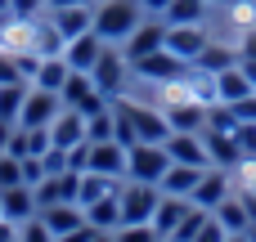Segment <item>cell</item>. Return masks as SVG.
<instances>
[{"label": "cell", "mask_w": 256, "mask_h": 242, "mask_svg": "<svg viewBox=\"0 0 256 242\" xmlns=\"http://www.w3.org/2000/svg\"><path fill=\"white\" fill-rule=\"evenodd\" d=\"M144 18H148V13H144L140 0H94V31H99V40H108V45H122Z\"/></svg>", "instance_id": "6da1fadb"}, {"label": "cell", "mask_w": 256, "mask_h": 242, "mask_svg": "<svg viewBox=\"0 0 256 242\" xmlns=\"http://www.w3.org/2000/svg\"><path fill=\"white\" fill-rule=\"evenodd\" d=\"M112 108L135 126V144L144 139V144H166L171 139V121H166V112L162 108H144V103H130V99H112Z\"/></svg>", "instance_id": "7a4b0ae2"}, {"label": "cell", "mask_w": 256, "mask_h": 242, "mask_svg": "<svg viewBox=\"0 0 256 242\" xmlns=\"http://www.w3.org/2000/svg\"><path fill=\"white\" fill-rule=\"evenodd\" d=\"M90 81H94V85H99V94H108V99L126 94L130 58L122 54V45H104V54H99V58H94V67H90Z\"/></svg>", "instance_id": "3957f363"}, {"label": "cell", "mask_w": 256, "mask_h": 242, "mask_svg": "<svg viewBox=\"0 0 256 242\" xmlns=\"http://www.w3.org/2000/svg\"><path fill=\"white\" fill-rule=\"evenodd\" d=\"M171 166V153L166 144H130L126 148V180H140V184H158Z\"/></svg>", "instance_id": "277c9868"}, {"label": "cell", "mask_w": 256, "mask_h": 242, "mask_svg": "<svg viewBox=\"0 0 256 242\" xmlns=\"http://www.w3.org/2000/svg\"><path fill=\"white\" fill-rule=\"evenodd\" d=\"M158 198L162 189L158 184H140V180H122V225H153V211H158Z\"/></svg>", "instance_id": "5b68a950"}, {"label": "cell", "mask_w": 256, "mask_h": 242, "mask_svg": "<svg viewBox=\"0 0 256 242\" xmlns=\"http://www.w3.org/2000/svg\"><path fill=\"white\" fill-rule=\"evenodd\" d=\"M58 99H63V108H76L81 117H94V112H104V108L112 103L108 94H99V85L90 81V72H68Z\"/></svg>", "instance_id": "8992f818"}, {"label": "cell", "mask_w": 256, "mask_h": 242, "mask_svg": "<svg viewBox=\"0 0 256 242\" xmlns=\"http://www.w3.org/2000/svg\"><path fill=\"white\" fill-rule=\"evenodd\" d=\"M184 67H189V63H180V58H176V54H171L166 45L130 63V72H135L140 81H148V85H171L176 76H184Z\"/></svg>", "instance_id": "52a82bcc"}, {"label": "cell", "mask_w": 256, "mask_h": 242, "mask_svg": "<svg viewBox=\"0 0 256 242\" xmlns=\"http://www.w3.org/2000/svg\"><path fill=\"white\" fill-rule=\"evenodd\" d=\"M166 45V18L162 13H148L126 40H122V54L135 63V58H144V54H153V49H162Z\"/></svg>", "instance_id": "ba28073f"}, {"label": "cell", "mask_w": 256, "mask_h": 242, "mask_svg": "<svg viewBox=\"0 0 256 242\" xmlns=\"http://www.w3.org/2000/svg\"><path fill=\"white\" fill-rule=\"evenodd\" d=\"M207 22H180V27H166V49L180 58V63H194L202 49H207Z\"/></svg>", "instance_id": "9c48e42d"}, {"label": "cell", "mask_w": 256, "mask_h": 242, "mask_svg": "<svg viewBox=\"0 0 256 242\" xmlns=\"http://www.w3.org/2000/svg\"><path fill=\"white\" fill-rule=\"evenodd\" d=\"M230 193H234V175H230V171H220V166H207V171H202V180H198V189L189 193V202H194V207H202V211H216Z\"/></svg>", "instance_id": "30bf717a"}, {"label": "cell", "mask_w": 256, "mask_h": 242, "mask_svg": "<svg viewBox=\"0 0 256 242\" xmlns=\"http://www.w3.org/2000/svg\"><path fill=\"white\" fill-rule=\"evenodd\" d=\"M202 144H207V157H212V166H220V171H238L248 157H243V148H238V139H234V130H202Z\"/></svg>", "instance_id": "8fae6325"}, {"label": "cell", "mask_w": 256, "mask_h": 242, "mask_svg": "<svg viewBox=\"0 0 256 242\" xmlns=\"http://www.w3.org/2000/svg\"><path fill=\"white\" fill-rule=\"evenodd\" d=\"M207 108H212V103H198V99H189V94H171L162 112H166L171 130H207Z\"/></svg>", "instance_id": "7c38bea8"}, {"label": "cell", "mask_w": 256, "mask_h": 242, "mask_svg": "<svg viewBox=\"0 0 256 242\" xmlns=\"http://www.w3.org/2000/svg\"><path fill=\"white\" fill-rule=\"evenodd\" d=\"M104 45H108V40H99V31L90 27V31H81V36H72V40L63 45V63H68L72 72H90L94 58L104 54Z\"/></svg>", "instance_id": "4fadbf2b"}, {"label": "cell", "mask_w": 256, "mask_h": 242, "mask_svg": "<svg viewBox=\"0 0 256 242\" xmlns=\"http://www.w3.org/2000/svg\"><path fill=\"white\" fill-rule=\"evenodd\" d=\"M63 112V99L54 94V90H27V103H22V117H18V126H50L54 117Z\"/></svg>", "instance_id": "5bb4252c"}, {"label": "cell", "mask_w": 256, "mask_h": 242, "mask_svg": "<svg viewBox=\"0 0 256 242\" xmlns=\"http://www.w3.org/2000/svg\"><path fill=\"white\" fill-rule=\"evenodd\" d=\"M166 153H171V162H184V166H212L207 144H202V130H171Z\"/></svg>", "instance_id": "9a60e30c"}, {"label": "cell", "mask_w": 256, "mask_h": 242, "mask_svg": "<svg viewBox=\"0 0 256 242\" xmlns=\"http://www.w3.org/2000/svg\"><path fill=\"white\" fill-rule=\"evenodd\" d=\"M86 171L126 180V144H117V139H99V144H90V166H86Z\"/></svg>", "instance_id": "2e32d148"}, {"label": "cell", "mask_w": 256, "mask_h": 242, "mask_svg": "<svg viewBox=\"0 0 256 242\" xmlns=\"http://www.w3.org/2000/svg\"><path fill=\"white\" fill-rule=\"evenodd\" d=\"M40 207H36V189L32 184H14V189H0V216L4 220H14V225H22V220H32Z\"/></svg>", "instance_id": "e0dca14e"}, {"label": "cell", "mask_w": 256, "mask_h": 242, "mask_svg": "<svg viewBox=\"0 0 256 242\" xmlns=\"http://www.w3.org/2000/svg\"><path fill=\"white\" fill-rule=\"evenodd\" d=\"M50 22L58 27L63 40H72V36H81V31L94 27V4H63V9H50Z\"/></svg>", "instance_id": "ac0fdd59"}, {"label": "cell", "mask_w": 256, "mask_h": 242, "mask_svg": "<svg viewBox=\"0 0 256 242\" xmlns=\"http://www.w3.org/2000/svg\"><path fill=\"white\" fill-rule=\"evenodd\" d=\"M50 144H54V148H76V144H86V117H81L76 108H63V112L50 121Z\"/></svg>", "instance_id": "d6986e66"}, {"label": "cell", "mask_w": 256, "mask_h": 242, "mask_svg": "<svg viewBox=\"0 0 256 242\" xmlns=\"http://www.w3.org/2000/svg\"><path fill=\"white\" fill-rule=\"evenodd\" d=\"M36 216L45 220V229H50L54 238H63V234H72V229L86 225V211H81L76 202H54V207H40Z\"/></svg>", "instance_id": "ffe728a7"}, {"label": "cell", "mask_w": 256, "mask_h": 242, "mask_svg": "<svg viewBox=\"0 0 256 242\" xmlns=\"http://www.w3.org/2000/svg\"><path fill=\"white\" fill-rule=\"evenodd\" d=\"M202 171H207V166H184V162H171V166H166V175L158 180V189H162V193H171V198H189V193L198 189Z\"/></svg>", "instance_id": "44dd1931"}, {"label": "cell", "mask_w": 256, "mask_h": 242, "mask_svg": "<svg viewBox=\"0 0 256 242\" xmlns=\"http://www.w3.org/2000/svg\"><path fill=\"white\" fill-rule=\"evenodd\" d=\"M248 94H252V81H248L243 63L216 72V99H220V103H238V99H248Z\"/></svg>", "instance_id": "7402d4cb"}, {"label": "cell", "mask_w": 256, "mask_h": 242, "mask_svg": "<svg viewBox=\"0 0 256 242\" xmlns=\"http://www.w3.org/2000/svg\"><path fill=\"white\" fill-rule=\"evenodd\" d=\"M112 193H122V180H117V175L81 171V189H76V202H81V207H90V202H99V198H112Z\"/></svg>", "instance_id": "603a6c76"}, {"label": "cell", "mask_w": 256, "mask_h": 242, "mask_svg": "<svg viewBox=\"0 0 256 242\" xmlns=\"http://www.w3.org/2000/svg\"><path fill=\"white\" fill-rule=\"evenodd\" d=\"M189 207H194L189 198H171V193H162V198H158V211H153V229H158L162 238H171V234H176V225L184 220V211H189Z\"/></svg>", "instance_id": "cb8c5ba5"}, {"label": "cell", "mask_w": 256, "mask_h": 242, "mask_svg": "<svg viewBox=\"0 0 256 242\" xmlns=\"http://www.w3.org/2000/svg\"><path fill=\"white\" fill-rule=\"evenodd\" d=\"M86 211V225H94V229H104V234H112L117 225H122V202H117V193L112 198H99V202H90V207H81Z\"/></svg>", "instance_id": "d4e9b609"}, {"label": "cell", "mask_w": 256, "mask_h": 242, "mask_svg": "<svg viewBox=\"0 0 256 242\" xmlns=\"http://www.w3.org/2000/svg\"><path fill=\"white\" fill-rule=\"evenodd\" d=\"M68 63H63V54H50V58H40V67H36V76H32V85L36 90H63V81H68Z\"/></svg>", "instance_id": "484cf974"}, {"label": "cell", "mask_w": 256, "mask_h": 242, "mask_svg": "<svg viewBox=\"0 0 256 242\" xmlns=\"http://www.w3.org/2000/svg\"><path fill=\"white\" fill-rule=\"evenodd\" d=\"M207 13H212L207 0H171V4L162 9L166 27H180V22H207Z\"/></svg>", "instance_id": "4316f807"}, {"label": "cell", "mask_w": 256, "mask_h": 242, "mask_svg": "<svg viewBox=\"0 0 256 242\" xmlns=\"http://www.w3.org/2000/svg\"><path fill=\"white\" fill-rule=\"evenodd\" d=\"M202 72H225V67H234L238 63V45H220V40H207V49L194 58Z\"/></svg>", "instance_id": "83f0119b"}, {"label": "cell", "mask_w": 256, "mask_h": 242, "mask_svg": "<svg viewBox=\"0 0 256 242\" xmlns=\"http://www.w3.org/2000/svg\"><path fill=\"white\" fill-rule=\"evenodd\" d=\"M212 216H216L230 234H248V225H252V216H248V207H243V198H238V193H230V198H225Z\"/></svg>", "instance_id": "f1b7e54d"}, {"label": "cell", "mask_w": 256, "mask_h": 242, "mask_svg": "<svg viewBox=\"0 0 256 242\" xmlns=\"http://www.w3.org/2000/svg\"><path fill=\"white\" fill-rule=\"evenodd\" d=\"M27 81H9V85H0V121H14L18 126V117H22V103H27Z\"/></svg>", "instance_id": "f546056e"}, {"label": "cell", "mask_w": 256, "mask_h": 242, "mask_svg": "<svg viewBox=\"0 0 256 242\" xmlns=\"http://www.w3.org/2000/svg\"><path fill=\"white\" fill-rule=\"evenodd\" d=\"M207 216H212V211H202V207H189V211H184V220L176 225L171 242H194V238H198V229L207 225Z\"/></svg>", "instance_id": "4dcf8cb0"}, {"label": "cell", "mask_w": 256, "mask_h": 242, "mask_svg": "<svg viewBox=\"0 0 256 242\" xmlns=\"http://www.w3.org/2000/svg\"><path fill=\"white\" fill-rule=\"evenodd\" d=\"M86 139H90V144H99V139H112V103H108L104 112L86 117Z\"/></svg>", "instance_id": "1f68e13d"}, {"label": "cell", "mask_w": 256, "mask_h": 242, "mask_svg": "<svg viewBox=\"0 0 256 242\" xmlns=\"http://www.w3.org/2000/svg\"><path fill=\"white\" fill-rule=\"evenodd\" d=\"M112 242H162V234L153 225H117L112 229Z\"/></svg>", "instance_id": "d6a6232c"}, {"label": "cell", "mask_w": 256, "mask_h": 242, "mask_svg": "<svg viewBox=\"0 0 256 242\" xmlns=\"http://www.w3.org/2000/svg\"><path fill=\"white\" fill-rule=\"evenodd\" d=\"M18 242H54V234L45 229V220H40V216H32V220H22V225H18Z\"/></svg>", "instance_id": "836d02e7"}, {"label": "cell", "mask_w": 256, "mask_h": 242, "mask_svg": "<svg viewBox=\"0 0 256 242\" xmlns=\"http://www.w3.org/2000/svg\"><path fill=\"white\" fill-rule=\"evenodd\" d=\"M14 184H22V162L14 153H0V189H14Z\"/></svg>", "instance_id": "e575fe53"}, {"label": "cell", "mask_w": 256, "mask_h": 242, "mask_svg": "<svg viewBox=\"0 0 256 242\" xmlns=\"http://www.w3.org/2000/svg\"><path fill=\"white\" fill-rule=\"evenodd\" d=\"M234 139H238V148H243V157L256 162V126L252 121H238V130H234Z\"/></svg>", "instance_id": "d590c367"}, {"label": "cell", "mask_w": 256, "mask_h": 242, "mask_svg": "<svg viewBox=\"0 0 256 242\" xmlns=\"http://www.w3.org/2000/svg\"><path fill=\"white\" fill-rule=\"evenodd\" d=\"M9 81H22V72H18L14 49H4V45H0V85H9Z\"/></svg>", "instance_id": "8d00e7d4"}, {"label": "cell", "mask_w": 256, "mask_h": 242, "mask_svg": "<svg viewBox=\"0 0 256 242\" xmlns=\"http://www.w3.org/2000/svg\"><path fill=\"white\" fill-rule=\"evenodd\" d=\"M225 238H230V229H225L216 216H207V225L198 229V238H194V242H225Z\"/></svg>", "instance_id": "74e56055"}, {"label": "cell", "mask_w": 256, "mask_h": 242, "mask_svg": "<svg viewBox=\"0 0 256 242\" xmlns=\"http://www.w3.org/2000/svg\"><path fill=\"white\" fill-rule=\"evenodd\" d=\"M18 162H22V184L36 189V184L45 180V162H40V157H18Z\"/></svg>", "instance_id": "f35d334b"}, {"label": "cell", "mask_w": 256, "mask_h": 242, "mask_svg": "<svg viewBox=\"0 0 256 242\" xmlns=\"http://www.w3.org/2000/svg\"><path fill=\"white\" fill-rule=\"evenodd\" d=\"M230 108H234V117H238V121H252V126H256V90L248 94V99H238V103H230Z\"/></svg>", "instance_id": "ab89813d"}, {"label": "cell", "mask_w": 256, "mask_h": 242, "mask_svg": "<svg viewBox=\"0 0 256 242\" xmlns=\"http://www.w3.org/2000/svg\"><path fill=\"white\" fill-rule=\"evenodd\" d=\"M238 58H256V22L243 27V36H238Z\"/></svg>", "instance_id": "60d3db41"}, {"label": "cell", "mask_w": 256, "mask_h": 242, "mask_svg": "<svg viewBox=\"0 0 256 242\" xmlns=\"http://www.w3.org/2000/svg\"><path fill=\"white\" fill-rule=\"evenodd\" d=\"M94 234H99L94 225H81V229H72V234H63V238H54V242H90Z\"/></svg>", "instance_id": "b9f144b4"}, {"label": "cell", "mask_w": 256, "mask_h": 242, "mask_svg": "<svg viewBox=\"0 0 256 242\" xmlns=\"http://www.w3.org/2000/svg\"><path fill=\"white\" fill-rule=\"evenodd\" d=\"M0 242H18V225L0 216Z\"/></svg>", "instance_id": "7bdbcfd3"}, {"label": "cell", "mask_w": 256, "mask_h": 242, "mask_svg": "<svg viewBox=\"0 0 256 242\" xmlns=\"http://www.w3.org/2000/svg\"><path fill=\"white\" fill-rule=\"evenodd\" d=\"M9 135H14V121H0V153L9 148Z\"/></svg>", "instance_id": "ee69618b"}, {"label": "cell", "mask_w": 256, "mask_h": 242, "mask_svg": "<svg viewBox=\"0 0 256 242\" xmlns=\"http://www.w3.org/2000/svg\"><path fill=\"white\" fill-rule=\"evenodd\" d=\"M140 4H144V13H162V9H166L171 0H140Z\"/></svg>", "instance_id": "f6af8a7d"}, {"label": "cell", "mask_w": 256, "mask_h": 242, "mask_svg": "<svg viewBox=\"0 0 256 242\" xmlns=\"http://www.w3.org/2000/svg\"><path fill=\"white\" fill-rule=\"evenodd\" d=\"M243 63V72H248V81H252V90H256V58H238Z\"/></svg>", "instance_id": "bcb514c9"}, {"label": "cell", "mask_w": 256, "mask_h": 242, "mask_svg": "<svg viewBox=\"0 0 256 242\" xmlns=\"http://www.w3.org/2000/svg\"><path fill=\"white\" fill-rule=\"evenodd\" d=\"M63 4H94V0H45V9H63Z\"/></svg>", "instance_id": "7dc6e473"}, {"label": "cell", "mask_w": 256, "mask_h": 242, "mask_svg": "<svg viewBox=\"0 0 256 242\" xmlns=\"http://www.w3.org/2000/svg\"><path fill=\"white\" fill-rule=\"evenodd\" d=\"M90 242H112V234H104V229H99V234H94Z\"/></svg>", "instance_id": "c3c4849f"}, {"label": "cell", "mask_w": 256, "mask_h": 242, "mask_svg": "<svg viewBox=\"0 0 256 242\" xmlns=\"http://www.w3.org/2000/svg\"><path fill=\"white\" fill-rule=\"evenodd\" d=\"M225 242H248V234H230V238H225Z\"/></svg>", "instance_id": "681fc988"}, {"label": "cell", "mask_w": 256, "mask_h": 242, "mask_svg": "<svg viewBox=\"0 0 256 242\" xmlns=\"http://www.w3.org/2000/svg\"><path fill=\"white\" fill-rule=\"evenodd\" d=\"M248 242H256V220H252V225H248Z\"/></svg>", "instance_id": "f907efd6"}, {"label": "cell", "mask_w": 256, "mask_h": 242, "mask_svg": "<svg viewBox=\"0 0 256 242\" xmlns=\"http://www.w3.org/2000/svg\"><path fill=\"white\" fill-rule=\"evenodd\" d=\"M0 13H9V0H0Z\"/></svg>", "instance_id": "816d5d0a"}, {"label": "cell", "mask_w": 256, "mask_h": 242, "mask_svg": "<svg viewBox=\"0 0 256 242\" xmlns=\"http://www.w3.org/2000/svg\"><path fill=\"white\" fill-rule=\"evenodd\" d=\"M207 4H230V0H207Z\"/></svg>", "instance_id": "f5cc1de1"}, {"label": "cell", "mask_w": 256, "mask_h": 242, "mask_svg": "<svg viewBox=\"0 0 256 242\" xmlns=\"http://www.w3.org/2000/svg\"><path fill=\"white\" fill-rule=\"evenodd\" d=\"M162 242H171V238H162Z\"/></svg>", "instance_id": "db71d44e"}]
</instances>
